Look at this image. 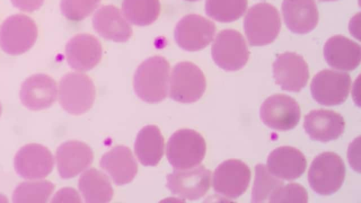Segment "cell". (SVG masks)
<instances>
[{"label":"cell","instance_id":"obj_1","mask_svg":"<svg viewBox=\"0 0 361 203\" xmlns=\"http://www.w3.org/2000/svg\"><path fill=\"white\" fill-rule=\"evenodd\" d=\"M170 65L163 56H154L137 67L133 78L136 94L144 102L157 103L164 100L168 92Z\"/></svg>","mask_w":361,"mask_h":203},{"label":"cell","instance_id":"obj_2","mask_svg":"<svg viewBox=\"0 0 361 203\" xmlns=\"http://www.w3.org/2000/svg\"><path fill=\"white\" fill-rule=\"evenodd\" d=\"M206 154V143L197 131L183 128L176 131L169 138L166 154L175 169H186L199 165Z\"/></svg>","mask_w":361,"mask_h":203},{"label":"cell","instance_id":"obj_3","mask_svg":"<svg viewBox=\"0 0 361 203\" xmlns=\"http://www.w3.org/2000/svg\"><path fill=\"white\" fill-rule=\"evenodd\" d=\"M277 9L269 3L252 6L244 19V30L251 46H264L274 42L281 30Z\"/></svg>","mask_w":361,"mask_h":203},{"label":"cell","instance_id":"obj_4","mask_svg":"<svg viewBox=\"0 0 361 203\" xmlns=\"http://www.w3.org/2000/svg\"><path fill=\"white\" fill-rule=\"evenodd\" d=\"M345 175V166L341 156L332 152H325L312 161L308 171V182L317 194L329 195L340 189Z\"/></svg>","mask_w":361,"mask_h":203},{"label":"cell","instance_id":"obj_5","mask_svg":"<svg viewBox=\"0 0 361 203\" xmlns=\"http://www.w3.org/2000/svg\"><path fill=\"white\" fill-rule=\"evenodd\" d=\"M95 99V87L91 78L81 73H68L59 82V100L61 107L72 115L88 111Z\"/></svg>","mask_w":361,"mask_h":203},{"label":"cell","instance_id":"obj_6","mask_svg":"<svg viewBox=\"0 0 361 203\" xmlns=\"http://www.w3.org/2000/svg\"><path fill=\"white\" fill-rule=\"evenodd\" d=\"M206 90L203 72L195 64L183 61L175 65L169 81V96L178 102L197 101Z\"/></svg>","mask_w":361,"mask_h":203},{"label":"cell","instance_id":"obj_7","mask_svg":"<svg viewBox=\"0 0 361 203\" xmlns=\"http://www.w3.org/2000/svg\"><path fill=\"white\" fill-rule=\"evenodd\" d=\"M37 27L32 19L24 14L6 18L0 27V46L10 55H19L28 51L37 38Z\"/></svg>","mask_w":361,"mask_h":203},{"label":"cell","instance_id":"obj_8","mask_svg":"<svg viewBox=\"0 0 361 203\" xmlns=\"http://www.w3.org/2000/svg\"><path fill=\"white\" fill-rule=\"evenodd\" d=\"M215 63L226 71H236L247 63L250 51L243 35L237 30L227 29L216 35L212 46Z\"/></svg>","mask_w":361,"mask_h":203},{"label":"cell","instance_id":"obj_9","mask_svg":"<svg viewBox=\"0 0 361 203\" xmlns=\"http://www.w3.org/2000/svg\"><path fill=\"white\" fill-rule=\"evenodd\" d=\"M351 79L347 73L325 69L317 73L310 84L313 99L324 106L343 103L350 92Z\"/></svg>","mask_w":361,"mask_h":203},{"label":"cell","instance_id":"obj_10","mask_svg":"<svg viewBox=\"0 0 361 203\" xmlns=\"http://www.w3.org/2000/svg\"><path fill=\"white\" fill-rule=\"evenodd\" d=\"M259 115L262 122L269 128L286 131L298 125L300 109L293 98L284 94H276L264 101Z\"/></svg>","mask_w":361,"mask_h":203},{"label":"cell","instance_id":"obj_11","mask_svg":"<svg viewBox=\"0 0 361 203\" xmlns=\"http://www.w3.org/2000/svg\"><path fill=\"white\" fill-rule=\"evenodd\" d=\"M215 32L216 26L212 21L200 15L189 14L176 24L174 37L180 48L195 51L208 46Z\"/></svg>","mask_w":361,"mask_h":203},{"label":"cell","instance_id":"obj_12","mask_svg":"<svg viewBox=\"0 0 361 203\" xmlns=\"http://www.w3.org/2000/svg\"><path fill=\"white\" fill-rule=\"evenodd\" d=\"M251 178L250 168L238 159H228L220 164L213 175L214 191L226 197L235 199L247 189Z\"/></svg>","mask_w":361,"mask_h":203},{"label":"cell","instance_id":"obj_13","mask_svg":"<svg viewBox=\"0 0 361 203\" xmlns=\"http://www.w3.org/2000/svg\"><path fill=\"white\" fill-rule=\"evenodd\" d=\"M166 185L180 198L195 200L202 197L209 190L211 172L204 166L177 169L168 174Z\"/></svg>","mask_w":361,"mask_h":203},{"label":"cell","instance_id":"obj_14","mask_svg":"<svg viewBox=\"0 0 361 203\" xmlns=\"http://www.w3.org/2000/svg\"><path fill=\"white\" fill-rule=\"evenodd\" d=\"M54 167V158L44 145L30 143L22 147L16 154L14 168L25 179L36 180L47 177Z\"/></svg>","mask_w":361,"mask_h":203},{"label":"cell","instance_id":"obj_15","mask_svg":"<svg viewBox=\"0 0 361 203\" xmlns=\"http://www.w3.org/2000/svg\"><path fill=\"white\" fill-rule=\"evenodd\" d=\"M273 75L282 90L298 92L308 81V65L302 56L284 52L279 54L273 63Z\"/></svg>","mask_w":361,"mask_h":203},{"label":"cell","instance_id":"obj_16","mask_svg":"<svg viewBox=\"0 0 361 203\" xmlns=\"http://www.w3.org/2000/svg\"><path fill=\"white\" fill-rule=\"evenodd\" d=\"M66 57L74 70L87 71L96 66L102 56V47L99 39L90 34H78L66 44Z\"/></svg>","mask_w":361,"mask_h":203},{"label":"cell","instance_id":"obj_17","mask_svg":"<svg viewBox=\"0 0 361 203\" xmlns=\"http://www.w3.org/2000/svg\"><path fill=\"white\" fill-rule=\"evenodd\" d=\"M57 97V86L48 75L38 73L27 78L22 84L20 99L27 109L39 111L51 106Z\"/></svg>","mask_w":361,"mask_h":203},{"label":"cell","instance_id":"obj_18","mask_svg":"<svg viewBox=\"0 0 361 203\" xmlns=\"http://www.w3.org/2000/svg\"><path fill=\"white\" fill-rule=\"evenodd\" d=\"M57 168L62 178H71L86 169L93 161L92 149L85 143L70 140L61 144L56 152Z\"/></svg>","mask_w":361,"mask_h":203},{"label":"cell","instance_id":"obj_19","mask_svg":"<svg viewBox=\"0 0 361 203\" xmlns=\"http://www.w3.org/2000/svg\"><path fill=\"white\" fill-rule=\"evenodd\" d=\"M303 128L311 139L326 142L336 140L343 134L345 121L336 111L315 109L305 116Z\"/></svg>","mask_w":361,"mask_h":203},{"label":"cell","instance_id":"obj_20","mask_svg":"<svg viewBox=\"0 0 361 203\" xmlns=\"http://www.w3.org/2000/svg\"><path fill=\"white\" fill-rule=\"evenodd\" d=\"M267 164L270 173L287 180L300 177L307 167L304 154L299 149L290 146L279 147L271 151Z\"/></svg>","mask_w":361,"mask_h":203},{"label":"cell","instance_id":"obj_21","mask_svg":"<svg viewBox=\"0 0 361 203\" xmlns=\"http://www.w3.org/2000/svg\"><path fill=\"white\" fill-rule=\"evenodd\" d=\"M281 10L286 25L294 33H308L317 25L319 13L314 0H283Z\"/></svg>","mask_w":361,"mask_h":203},{"label":"cell","instance_id":"obj_22","mask_svg":"<svg viewBox=\"0 0 361 203\" xmlns=\"http://www.w3.org/2000/svg\"><path fill=\"white\" fill-rule=\"evenodd\" d=\"M92 25L100 36L116 42L128 41L133 33L130 24L113 5L99 8L93 16Z\"/></svg>","mask_w":361,"mask_h":203},{"label":"cell","instance_id":"obj_23","mask_svg":"<svg viewBox=\"0 0 361 203\" xmlns=\"http://www.w3.org/2000/svg\"><path fill=\"white\" fill-rule=\"evenodd\" d=\"M100 166L118 185L131 182L137 172L132 152L124 145L115 146L104 154L100 159Z\"/></svg>","mask_w":361,"mask_h":203},{"label":"cell","instance_id":"obj_24","mask_svg":"<svg viewBox=\"0 0 361 203\" xmlns=\"http://www.w3.org/2000/svg\"><path fill=\"white\" fill-rule=\"evenodd\" d=\"M324 56L332 68L341 70H353L360 62V47L343 35H334L324 46Z\"/></svg>","mask_w":361,"mask_h":203},{"label":"cell","instance_id":"obj_25","mask_svg":"<svg viewBox=\"0 0 361 203\" xmlns=\"http://www.w3.org/2000/svg\"><path fill=\"white\" fill-rule=\"evenodd\" d=\"M164 140L159 128L154 125L143 127L137 133L135 153L144 166H156L164 154Z\"/></svg>","mask_w":361,"mask_h":203},{"label":"cell","instance_id":"obj_26","mask_svg":"<svg viewBox=\"0 0 361 203\" xmlns=\"http://www.w3.org/2000/svg\"><path fill=\"white\" fill-rule=\"evenodd\" d=\"M78 188L87 203L109 202L113 197L114 190L108 177L94 168L80 176Z\"/></svg>","mask_w":361,"mask_h":203},{"label":"cell","instance_id":"obj_27","mask_svg":"<svg viewBox=\"0 0 361 203\" xmlns=\"http://www.w3.org/2000/svg\"><path fill=\"white\" fill-rule=\"evenodd\" d=\"M161 4L159 0H123L122 11L128 20L135 25L145 26L159 17Z\"/></svg>","mask_w":361,"mask_h":203},{"label":"cell","instance_id":"obj_28","mask_svg":"<svg viewBox=\"0 0 361 203\" xmlns=\"http://www.w3.org/2000/svg\"><path fill=\"white\" fill-rule=\"evenodd\" d=\"M247 6V0H206L205 12L216 21L230 23L241 17Z\"/></svg>","mask_w":361,"mask_h":203},{"label":"cell","instance_id":"obj_29","mask_svg":"<svg viewBox=\"0 0 361 203\" xmlns=\"http://www.w3.org/2000/svg\"><path fill=\"white\" fill-rule=\"evenodd\" d=\"M54 187L51 182L44 180L21 183L13 191V202H47Z\"/></svg>","mask_w":361,"mask_h":203},{"label":"cell","instance_id":"obj_30","mask_svg":"<svg viewBox=\"0 0 361 203\" xmlns=\"http://www.w3.org/2000/svg\"><path fill=\"white\" fill-rule=\"evenodd\" d=\"M283 185V182L270 173L267 166L262 164H257L252 190V202H268L271 196Z\"/></svg>","mask_w":361,"mask_h":203},{"label":"cell","instance_id":"obj_31","mask_svg":"<svg viewBox=\"0 0 361 203\" xmlns=\"http://www.w3.org/2000/svg\"><path fill=\"white\" fill-rule=\"evenodd\" d=\"M100 2L101 0H61L60 6L67 19L80 21L89 16Z\"/></svg>","mask_w":361,"mask_h":203},{"label":"cell","instance_id":"obj_32","mask_svg":"<svg viewBox=\"0 0 361 203\" xmlns=\"http://www.w3.org/2000/svg\"><path fill=\"white\" fill-rule=\"evenodd\" d=\"M308 195L305 187L298 183H289L280 187L268 202H307Z\"/></svg>","mask_w":361,"mask_h":203},{"label":"cell","instance_id":"obj_33","mask_svg":"<svg viewBox=\"0 0 361 203\" xmlns=\"http://www.w3.org/2000/svg\"><path fill=\"white\" fill-rule=\"evenodd\" d=\"M52 202H80L78 192L73 188L66 187L59 190L54 196Z\"/></svg>","mask_w":361,"mask_h":203},{"label":"cell","instance_id":"obj_34","mask_svg":"<svg viewBox=\"0 0 361 203\" xmlns=\"http://www.w3.org/2000/svg\"><path fill=\"white\" fill-rule=\"evenodd\" d=\"M44 0H11L13 5L23 11L32 12L39 9Z\"/></svg>","mask_w":361,"mask_h":203},{"label":"cell","instance_id":"obj_35","mask_svg":"<svg viewBox=\"0 0 361 203\" xmlns=\"http://www.w3.org/2000/svg\"><path fill=\"white\" fill-rule=\"evenodd\" d=\"M359 27H360V13H358L350 20L349 23V30L351 34L359 39Z\"/></svg>","mask_w":361,"mask_h":203},{"label":"cell","instance_id":"obj_36","mask_svg":"<svg viewBox=\"0 0 361 203\" xmlns=\"http://www.w3.org/2000/svg\"><path fill=\"white\" fill-rule=\"evenodd\" d=\"M320 1H336V0H319Z\"/></svg>","mask_w":361,"mask_h":203},{"label":"cell","instance_id":"obj_37","mask_svg":"<svg viewBox=\"0 0 361 203\" xmlns=\"http://www.w3.org/2000/svg\"><path fill=\"white\" fill-rule=\"evenodd\" d=\"M1 111H2V107H1V104L0 103V116H1Z\"/></svg>","mask_w":361,"mask_h":203},{"label":"cell","instance_id":"obj_38","mask_svg":"<svg viewBox=\"0 0 361 203\" xmlns=\"http://www.w3.org/2000/svg\"><path fill=\"white\" fill-rule=\"evenodd\" d=\"M185 1H199V0H185Z\"/></svg>","mask_w":361,"mask_h":203}]
</instances>
